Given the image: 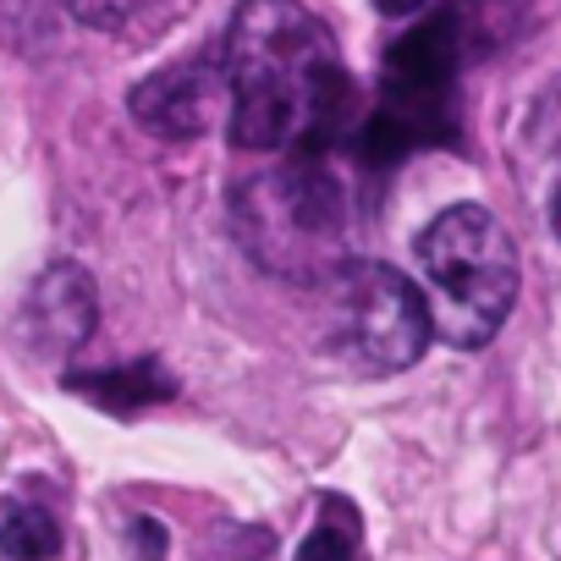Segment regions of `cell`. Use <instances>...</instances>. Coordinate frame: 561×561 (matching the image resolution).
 Here are the masks:
<instances>
[{
    "instance_id": "obj_15",
    "label": "cell",
    "mask_w": 561,
    "mask_h": 561,
    "mask_svg": "<svg viewBox=\"0 0 561 561\" xmlns=\"http://www.w3.org/2000/svg\"><path fill=\"white\" fill-rule=\"evenodd\" d=\"M375 7H380L386 18H408V12H424L430 0H375Z\"/></svg>"
},
{
    "instance_id": "obj_11",
    "label": "cell",
    "mask_w": 561,
    "mask_h": 561,
    "mask_svg": "<svg viewBox=\"0 0 561 561\" xmlns=\"http://www.w3.org/2000/svg\"><path fill=\"white\" fill-rule=\"evenodd\" d=\"M0 39L23 56H45L56 45L50 0H0Z\"/></svg>"
},
{
    "instance_id": "obj_12",
    "label": "cell",
    "mask_w": 561,
    "mask_h": 561,
    "mask_svg": "<svg viewBox=\"0 0 561 561\" xmlns=\"http://www.w3.org/2000/svg\"><path fill=\"white\" fill-rule=\"evenodd\" d=\"M457 28L468 34V39H479V45H506L517 28H523V18H528V0H457Z\"/></svg>"
},
{
    "instance_id": "obj_3",
    "label": "cell",
    "mask_w": 561,
    "mask_h": 561,
    "mask_svg": "<svg viewBox=\"0 0 561 561\" xmlns=\"http://www.w3.org/2000/svg\"><path fill=\"white\" fill-rule=\"evenodd\" d=\"M231 220L242 248L280 280L325 287L347 264V193L320 154H293L275 171L242 176L231 187Z\"/></svg>"
},
{
    "instance_id": "obj_7",
    "label": "cell",
    "mask_w": 561,
    "mask_h": 561,
    "mask_svg": "<svg viewBox=\"0 0 561 561\" xmlns=\"http://www.w3.org/2000/svg\"><path fill=\"white\" fill-rule=\"evenodd\" d=\"M78 397H94L100 408H111V413H133V408H149V402H165L176 386H171V375L154 364V358H138V364H127V369H105V375H72L67 380Z\"/></svg>"
},
{
    "instance_id": "obj_14",
    "label": "cell",
    "mask_w": 561,
    "mask_h": 561,
    "mask_svg": "<svg viewBox=\"0 0 561 561\" xmlns=\"http://www.w3.org/2000/svg\"><path fill=\"white\" fill-rule=\"evenodd\" d=\"M133 528H138V550H144V561H160V550H165V534H160V523L138 517Z\"/></svg>"
},
{
    "instance_id": "obj_1",
    "label": "cell",
    "mask_w": 561,
    "mask_h": 561,
    "mask_svg": "<svg viewBox=\"0 0 561 561\" xmlns=\"http://www.w3.org/2000/svg\"><path fill=\"white\" fill-rule=\"evenodd\" d=\"M220 72L231 138L259 154H320L353 111L331 28L298 0H242L226 28Z\"/></svg>"
},
{
    "instance_id": "obj_6",
    "label": "cell",
    "mask_w": 561,
    "mask_h": 561,
    "mask_svg": "<svg viewBox=\"0 0 561 561\" xmlns=\"http://www.w3.org/2000/svg\"><path fill=\"white\" fill-rule=\"evenodd\" d=\"M94 320H100V293L83 264H50L28 298H23V314H18V342L34 353V358H72L89 336H94Z\"/></svg>"
},
{
    "instance_id": "obj_16",
    "label": "cell",
    "mask_w": 561,
    "mask_h": 561,
    "mask_svg": "<svg viewBox=\"0 0 561 561\" xmlns=\"http://www.w3.org/2000/svg\"><path fill=\"white\" fill-rule=\"evenodd\" d=\"M550 226H556V237H561V187H556V204H550Z\"/></svg>"
},
{
    "instance_id": "obj_4",
    "label": "cell",
    "mask_w": 561,
    "mask_h": 561,
    "mask_svg": "<svg viewBox=\"0 0 561 561\" xmlns=\"http://www.w3.org/2000/svg\"><path fill=\"white\" fill-rule=\"evenodd\" d=\"M331 331L336 347L369 369V375H402L424 358L430 347V304L419 293V280H408L391 264H369V259H347L331 280Z\"/></svg>"
},
{
    "instance_id": "obj_2",
    "label": "cell",
    "mask_w": 561,
    "mask_h": 561,
    "mask_svg": "<svg viewBox=\"0 0 561 561\" xmlns=\"http://www.w3.org/2000/svg\"><path fill=\"white\" fill-rule=\"evenodd\" d=\"M413 253L424 270L419 293L430 304V331L462 353L495 342L517 304L512 231L484 204H451L419 231Z\"/></svg>"
},
{
    "instance_id": "obj_13",
    "label": "cell",
    "mask_w": 561,
    "mask_h": 561,
    "mask_svg": "<svg viewBox=\"0 0 561 561\" xmlns=\"http://www.w3.org/2000/svg\"><path fill=\"white\" fill-rule=\"evenodd\" d=\"M528 138L539 149H561V83H550L534 105V122H528Z\"/></svg>"
},
{
    "instance_id": "obj_10",
    "label": "cell",
    "mask_w": 561,
    "mask_h": 561,
    "mask_svg": "<svg viewBox=\"0 0 561 561\" xmlns=\"http://www.w3.org/2000/svg\"><path fill=\"white\" fill-rule=\"evenodd\" d=\"M358 545H364L358 506L342 501V495H325V501H320L314 534L298 545V561H358Z\"/></svg>"
},
{
    "instance_id": "obj_9",
    "label": "cell",
    "mask_w": 561,
    "mask_h": 561,
    "mask_svg": "<svg viewBox=\"0 0 561 561\" xmlns=\"http://www.w3.org/2000/svg\"><path fill=\"white\" fill-rule=\"evenodd\" d=\"M0 550H7V561H56L61 556V523H56V512H45L34 501L7 506V523H0Z\"/></svg>"
},
{
    "instance_id": "obj_5",
    "label": "cell",
    "mask_w": 561,
    "mask_h": 561,
    "mask_svg": "<svg viewBox=\"0 0 561 561\" xmlns=\"http://www.w3.org/2000/svg\"><path fill=\"white\" fill-rule=\"evenodd\" d=\"M220 105L231 111L226 100V72H220V56H187V61H171L160 72H149L127 111L144 133L154 138H198L215 127Z\"/></svg>"
},
{
    "instance_id": "obj_8",
    "label": "cell",
    "mask_w": 561,
    "mask_h": 561,
    "mask_svg": "<svg viewBox=\"0 0 561 561\" xmlns=\"http://www.w3.org/2000/svg\"><path fill=\"white\" fill-rule=\"evenodd\" d=\"M50 7L100 34H154L160 23L176 18L182 0H50Z\"/></svg>"
}]
</instances>
